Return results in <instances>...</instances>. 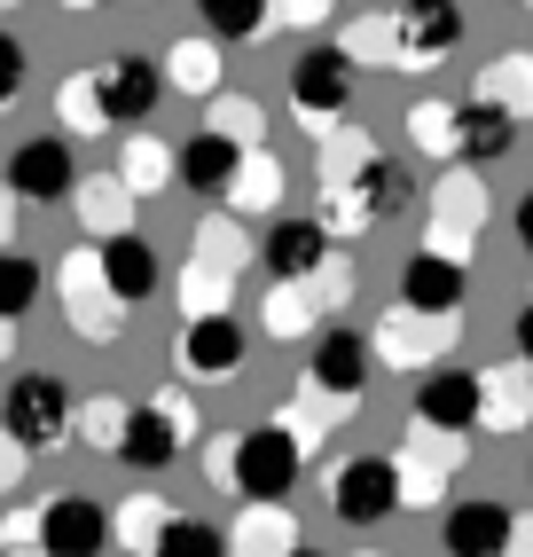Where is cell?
<instances>
[{"label": "cell", "mask_w": 533, "mask_h": 557, "mask_svg": "<svg viewBox=\"0 0 533 557\" xmlns=\"http://www.w3.org/2000/svg\"><path fill=\"white\" fill-rule=\"evenodd\" d=\"M298 432L290 424H251L227 440V487H236L244 503H283L298 487Z\"/></svg>", "instance_id": "1"}, {"label": "cell", "mask_w": 533, "mask_h": 557, "mask_svg": "<svg viewBox=\"0 0 533 557\" xmlns=\"http://www.w3.org/2000/svg\"><path fill=\"white\" fill-rule=\"evenodd\" d=\"M79 424V400H71L63 377H48V369H24V377L9 385V408H0V432L16 440V448H55V440Z\"/></svg>", "instance_id": "2"}, {"label": "cell", "mask_w": 533, "mask_h": 557, "mask_svg": "<svg viewBox=\"0 0 533 557\" xmlns=\"http://www.w3.org/2000/svg\"><path fill=\"white\" fill-rule=\"evenodd\" d=\"M158 95H165V63H149V55H110V63L87 71L95 126H141L158 110Z\"/></svg>", "instance_id": "3"}, {"label": "cell", "mask_w": 533, "mask_h": 557, "mask_svg": "<svg viewBox=\"0 0 533 557\" xmlns=\"http://www.w3.org/2000/svg\"><path fill=\"white\" fill-rule=\"evenodd\" d=\"M346 102H354V55L330 48V40L298 48V63H290V110L298 119L330 126V119H346Z\"/></svg>", "instance_id": "4"}, {"label": "cell", "mask_w": 533, "mask_h": 557, "mask_svg": "<svg viewBox=\"0 0 533 557\" xmlns=\"http://www.w3.org/2000/svg\"><path fill=\"white\" fill-rule=\"evenodd\" d=\"M32 527H40V534H32V549H40V557H102L110 534H119L95 495H48Z\"/></svg>", "instance_id": "5"}, {"label": "cell", "mask_w": 533, "mask_h": 557, "mask_svg": "<svg viewBox=\"0 0 533 557\" xmlns=\"http://www.w3.org/2000/svg\"><path fill=\"white\" fill-rule=\"evenodd\" d=\"M181 440H188V424L173 417L165 393L158 400H126L119 424H110V448H119V463H134V471H165L181 456Z\"/></svg>", "instance_id": "6"}, {"label": "cell", "mask_w": 533, "mask_h": 557, "mask_svg": "<svg viewBox=\"0 0 533 557\" xmlns=\"http://www.w3.org/2000/svg\"><path fill=\"white\" fill-rule=\"evenodd\" d=\"M330 503L337 518H354V527H376V518H393L408 495H400V463L393 456H346L330 479Z\"/></svg>", "instance_id": "7"}, {"label": "cell", "mask_w": 533, "mask_h": 557, "mask_svg": "<svg viewBox=\"0 0 533 557\" xmlns=\"http://www.w3.org/2000/svg\"><path fill=\"white\" fill-rule=\"evenodd\" d=\"M95 283L110 290V307H141V299H158L165 290V268H158V244L119 228V236H102L95 251Z\"/></svg>", "instance_id": "8"}, {"label": "cell", "mask_w": 533, "mask_h": 557, "mask_svg": "<svg viewBox=\"0 0 533 557\" xmlns=\"http://www.w3.org/2000/svg\"><path fill=\"white\" fill-rule=\"evenodd\" d=\"M79 189V158H71V141L63 134H32L16 141V158H9V197L24 205H55Z\"/></svg>", "instance_id": "9"}, {"label": "cell", "mask_w": 533, "mask_h": 557, "mask_svg": "<svg viewBox=\"0 0 533 557\" xmlns=\"http://www.w3.org/2000/svg\"><path fill=\"white\" fill-rule=\"evenodd\" d=\"M518 150V110L510 102H455L447 110V158H463V165H486V158H503Z\"/></svg>", "instance_id": "10"}, {"label": "cell", "mask_w": 533, "mask_h": 557, "mask_svg": "<svg viewBox=\"0 0 533 557\" xmlns=\"http://www.w3.org/2000/svg\"><path fill=\"white\" fill-rule=\"evenodd\" d=\"M510 534H518L510 503H486V495L455 503V510L439 518V549H447V557H510Z\"/></svg>", "instance_id": "11"}, {"label": "cell", "mask_w": 533, "mask_h": 557, "mask_svg": "<svg viewBox=\"0 0 533 557\" xmlns=\"http://www.w3.org/2000/svg\"><path fill=\"white\" fill-rule=\"evenodd\" d=\"M244 354H251V338H244L236 314H188L181 322V369L188 377H236Z\"/></svg>", "instance_id": "12"}, {"label": "cell", "mask_w": 533, "mask_h": 557, "mask_svg": "<svg viewBox=\"0 0 533 557\" xmlns=\"http://www.w3.org/2000/svg\"><path fill=\"white\" fill-rule=\"evenodd\" d=\"M479 408H486V385L471 377V369H432L424 385H416V424L424 432H471L479 424Z\"/></svg>", "instance_id": "13"}, {"label": "cell", "mask_w": 533, "mask_h": 557, "mask_svg": "<svg viewBox=\"0 0 533 557\" xmlns=\"http://www.w3.org/2000/svg\"><path fill=\"white\" fill-rule=\"evenodd\" d=\"M369 369H376V354H369V338H361V330H346V322H330V330H314L307 377H314L322 393H337V400H354V393L369 385Z\"/></svg>", "instance_id": "14"}, {"label": "cell", "mask_w": 533, "mask_h": 557, "mask_svg": "<svg viewBox=\"0 0 533 557\" xmlns=\"http://www.w3.org/2000/svg\"><path fill=\"white\" fill-rule=\"evenodd\" d=\"M463 290H471V275H463V259H455V251H439V244L408 251L400 299H408L416 314H455V307H463Z\"/></svg>", "instance_id": "15"}, {"label": "cell", "mask_w": 533, "mask_h": 557, "mask_svg": "<svg viewBox=\"0 0 533 557\" xmlns=\"http://www.w3.org/2000/svg\"><path fill=\"white\" fill-rule=\"evenodd\" d=\"M322 259H330V228H322V220H275V228H266V244H259V268L275 275V283L322 275Z\"/></svg>", "instance_id": "16"}, {"label": "cell", "mask_w": 533, "mask_h": 557, "mask_svg": "<svg viewBox=\"0 0 533 557\" xmlns=\"http://www.w3.org/2000/svg\"><path fill=\"white\" fill-rule=\"evenodd\" d=\"M463 9H455V0H416V9H400L393 16V48L400 55H416V63H424V55H447L455 40H463Z\"/></svg>", "instance_id": "17"}, {"label": "cell", "mask_w": 533, "mask_h": 557, "mask_svg": "<svg viewBox=\"0 0 533 557\" xmlns=\"http://www.w3.org/2000/svg\"><path fill=\"white\" fill-rule=\"evenodd\" d=\"M173 173L188 181V189H227V181L244 173V141L227 126H204V134H188L173 150Z\"/></svg>", "instance_id": "18"}, {"label": "cell", "mask_w": 533, "mask_h": 557, "mask_svg": "<svg viewBox=\"0 0 533 557\" xmlns=\"http://www.w3.org/2000/svg\"><path fill=\"white\" fill-rule=\"evenodd\" d=\"M408 197H416L408 165L369 158V165H361V181H354V197H346V220H400V212H408Z\"/></svg>", "instance_id": "19"}, {"label": "cell", "mask_w": 533, "mask_h": 557, "mask_svg": "<svg viewBox=\"0 0 533 557\" xmlns=\"http://www.w3.org/2000/svg\"><path fill=\"white\" fill-rule=\"evenodd\" d=\"M149 557H227V534L212 527V518L173 510L165 527H158V542H149Z\"/></svg>", "instance_id": "20"}, {"label": "cell", "mask_w": 533, "mask_h": 557, "mask_svg": "<svg viewBox=\"0 0 533 557\" xmlns=\"http://www.w3.org/2000/svg\"><path fill=\"white\" fill-rule=\"evenodd\" d=\"M32 307H40V259L0 251V322H24Z\"/></svg>", "instance_id": "21"}, {"label": "cell", "mask_w": 533, "mask_h": 557, "mask_svg": "<svg viewBox=\"0 0 533 557\" xmlns=\"http://www.w3.org/2000/svg\"><path fill=\"white\" fill-rule=\"evenodd\" d=\"M197 16H204L212 40L236 48V40H259L266 32V0H197Z\"/></svg>", "instance_id": "22"}, {"label": "cell", "mask_w": 533, "mask_h": 557, "mask_svg": "<svg viewBox=\"0 0 533 557\" xmlns=\"http://www.w3.org/2000/svg\"><path fill=\"white\" fill-rule=\"evenodd\" d=\"M298 542H290V518L275 510V503H251V518H244V557H290Z\"/></svg>", "instance_id": "23"}, {"label": "cell", "mask_w": 533, "mask_h": 557, "mask_svg": "<svg viewBox=\"0 0 533 557\" xmlns=\"http://www.w3.org/2000/svg\"><path fill=\"white\" fill-rule=\"evenodd\" d=\"M173 79H181L188 95H212V87H220V55H212V48H181V55H173Z\"/></svg>", "instance_id": "24"}, {"label": "cell", "mask_w": 533, "mask_h": 557, "mask_svg": "<svg viewBox=\"0 0 533 557\" xmlns=\"http://www.w3.org/2000/svg\"><path fill=\"white\" fill-rule=\"evenodd\" d=\"M16 95H24V40L0 32V102H16Z\"/></svg>", "instance_id": "25"}, {"label": "cell", "mask_w": 533, "mask_h": 557, "mask_svg": "<svg viewBox=\"0 0 533 557\" xmlns=\"http://www.w3.org/2000/svg\"><path fill=\"white\" fill-rule=\"evenodd\" d=\"M510 346H518V361L533 369V299L518 307V322H510Z\"/></svg>", "instance_id": "26"}, {"label": "cell", "mask_w": 533, "mask_h": 557, "mask_svg": "<svg viewBox=\"0 0 533 557\" xmlns=\"http://www.w3.org/2000/svg\"><path fill=\"white\" fill-rule=\"evenodd\" d=\"M16 479H24V448H16L9 432H0V487H16Z\"/></svg>", "instance_id": "27"}, {"label": "cell", "mask_w": 533, "mask_h": 557, "mask_svg": "<svg viewBox=\"0 0 533 557\" xmlns=\"http://www.w3.org/2000/svg\"><path fill=\"white\" fill-rule=\"evenodd\" d=\"M510 228H518V244H525V251H533V189H525V197H518V212H510Z\"/></svg>", "instance_id": "28"}, {"label": "cell", "mask_w": 533, "mask_h": 557, "mask_svg": "<svg viewBox=\"0 0 533 557\" xmlns=\"http://www.w3.org/2000/svg\"><path fill=\"white\" fill-rule=\"evenodd\" d=\"M290 557H322V549H290Z\"/></svg>", "instance_id": "29"}]
</instances>
